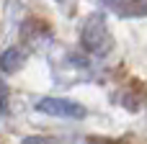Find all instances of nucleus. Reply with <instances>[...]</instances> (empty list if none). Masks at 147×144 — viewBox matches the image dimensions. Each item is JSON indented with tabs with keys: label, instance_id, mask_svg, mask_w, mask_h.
Wrapping results in <instances>:
<instances>
[{
	"label": "nucleus",
	"instance_id": "1",
	"mask_svg": "<svg viewBox=\"0 0 147 144\" xmlns=\"http://www.w3.org/2000/svg\"><path fill=\"white\" fill-rule=\"evenodd\" d=\"M83 46L90 54H106L111 49V31L106 26V21L101 15H90L83 26V36H80Z\"/></svg>",
	"mask_w": 147,
	"mask_h": 144
},
{
	"label": "nucleus",
	"instance_id": "2",
	"mask_svg": "<svg viewBox=\"0 0 147 144\" xmlns=\"http://www.w3.org/2000/svg\"><path fill=\"white\" fill-rule=\"evenodd\" d=\"M36 111L47 116H57V119H85V108L67 98H41L36 103Z\"/></svg>",
	"mask_w": 147,
	"mask_h": 144
},
{
	"label": "nucleus",
	"instance_id": "3",
	"mask_svg": "<svg viewBox=\"0 0 147 144\" xmlns=\"http://www.w3.org/2000/svg\"><path fill=\"white\" fill-rule=\"evenodd\" d=\"M23 62H26V54L18 46H10V49H5L0 54V70L3 72H18L23 67Z\"/></svg>",
	"mask_w": 147,
	"mask_h": 144
},
{
	"label": "nucleus",
	"instance_id": "4",
	"mask_svg": "<svg viewBox=\"0 0 147 144\" xmlns=\"http://www.w3.org/2000/svg\"><path fill=\"white\" fill-rule=\"evenodd\" d=\"M5 113H8V88L0 80V116H5Z\"/></svg>",
	"mask_w": 147,
	"mask_h": 144
},
{
	"label": "nucleus",
	"instance_id": "5",
	"mask_svg": "<svg viewBox=\"0 0 147 144\" xmlns=\"http://www.w3.org/2000/svg\"><path fill=\"white\" fill-rule=\"evenodd\" d=\"M21 144H54L52 139H47V137H26Z\"/></svg>",
	"mask_w": 147,
	"mask_h": 144
}]
</instances>
